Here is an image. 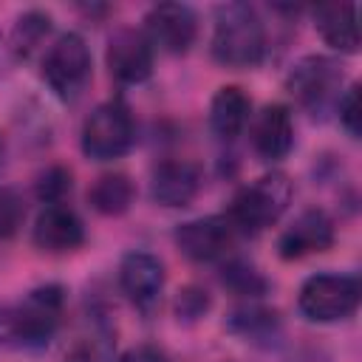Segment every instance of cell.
I'll return each mask as SVG.
<instances>
[{
    "mask_svg": "<svg viewBox=\"0 0 362 362\" xmlns=\"http://www.w3.org/2000/svg\"><path fill=\"white\" fill-rule=\"evenodd\" d=\"M105 65L119 85H141L153 76L156 48L141 28H116L105 48Z\"/></svg>",
    "mask_w": 362,
    "mask_h": 362,
    "instance_id": "30bf717a",
    "label": "cell"
},
{
    "mask_svg": "<svg viewBox=\"0 0 362 362\" xmlns=\"http://www.w3.org/2000/svg\"><path fill=\"white\" fill-rule=\"evenodd\" d=\"M54 31V17L42 8H28L14 20V28L8 34V48L14 59H28L34 51L45 48V40Z\"/></svg>",
    "mask_w": 362,
    "mask_h": 362,
    "instance_id": "44dd1931",
    "label": "cell"
},
{
    "mask_svg": "<svg viewBox=\"0 0 362 362\" xmlns=\"http://www.w3.org/2000/svg\"><path fill=\"white\" fill-rule=\"evenodd\" d=\"M116 280H119V291L127 297V303L139 314L150 317L161 303L167 272H164V263L153 252L133 249L119 260Z\"/></svg>",
    "mask_w": 362,
    "mask_h": 362,
    "instance_id": "9c48e42d",
    "label": "cell"
},
{
    "mask_svg": "<svg viewBox=\"0 0 362 362\" xmlns=\"http://www.w3.org/2000/svg\"><path fill=\"white\" fill-rule=\"evenodd\" d=\"M221 283H223L232 294L249 297V300L263 297V294L269 291V280L263 277V272H260L255 263H249V260H243V257H232V255L221 263Z\"/></svg>",
    "mask_w": 362,
    "mask_h": 362,
    "instance_id": "7402d4cb",
    "label": "cell"
},
{
    "mask_svg": "<svg viewBox=\"0 0 362 362\" xmlns=\"http://www.w3.org/2000/svg\"><path fill=\"white\" fill-rule=\"evenodd\" d=\"M339 113V124L345 127V133L351 139H359V122H362V113H359V85H348L334 107Z\"/></svg>",
    "mask_w": 362,
    "mask_h": 362,
    "instance_id": "484cf974",
    "label": "cell"
},
{
    "mask_svg": "<svg viewBox=\"0 0 362 362\" xmlns=\"http://www.w3.org/2000/svg\"><path fill=\"white\" fill-rule=\"evenodd\" d=\"M136 144V119L124 99L99 102L82 122L79 147L90 161H116Z\"/></svg>",
    "mask_w": 362,
    "mask_h": 362,
    "instance_id": "5b68a950",
    "label": "cell"
},
{
    "mask_svg": "<svg viewBox=\"0 0 362 362\" xmlns=\"http://www.w3.org/2000/svg\"><path fill=\"white\" fill-rule=\"evenodd\" d=\"M342 85H345V71L339 59L325 54H305L286 74V90L314 119L317 116L322 119L328 110L337 107L342 96Z\"/></svg>",
    "mask_w": 362,
    "mask_h": 362,
    "instance_id": "52a82bcc",
    "label": "cell"
},
{
    "mask_svg": "<svg viewBox=\"0 0 362 362\" xmlns=\"http://www.w3.org/2000/svg\"><path fill=\"white\" fill-rule=\"evenodd\" d=\"M136 201V184L127 173H102L90 189H88V204L105 218H119L124 215Z\"/></svg>",
    "mask_w": 362,
    "mask_h": 362,
    "instance_id": "ac0fdd59",
    "label": "cell"
},
{
    "mask_svg": "<svg viewBox=\"0 0 362 362\" xmlns=\"http://www.w3.org/2000/svg\"><path fill=\"white\" fill-rule=\"evenodd\" d=\"M291 195H294V187H291L288 175L272 170V173L243 184L232 195L223 215L238 235H260L263 229L274 226L283 218V212L291 204Z\"/></svg>",
    "mask_w": 362,
    "mask_h": 362,
    "instance_id": "3957f363",
    "label": "cell"
},
{
    "mask_svg": "<svg viewBox=\"0 0 362 362\" xmlns=\"http://www.w3.org/2000/svg\"><path fill=\"white\" fill-rule=\"evenodd\" d=\"M11 62H14V57H11V48H8V40L0 34V74H6L8 68H11Z\"/></svg>",
    "mask_w": 362,
    "mask_h": 362,
    "instance_id": "83f0119b",
    "label": "cell"
},
{
    "mask_svg": "<svg viewBox=\"0 0 362 362\" xmlns=\"http://www.w3.org/2000/svg\"><path fill=\"white\" fill-rule=\"evenodd\" d=\"M204 187L201 167L189 158H161L150 170V198L158 206L181 209L189 206Z\"/></svg>",
    "mask_w": 362,
    "mask_h": 362,
    "instance_id": "4fadbf2b",
    "label": "cell"
},
{
    "mask_svg": "<svg viewBox=\"0 0 362 362\" xmlns=\"http://www.w3.org/2000/svg\"><path fill=\"white\" fill-rule=\"evenodd\" d=\"M116 362H170V356H167L164 348L150 345V342H141V345L127 348Z\"/></svg>",
    "mask_w": 362,
    "mask_h": 362,
    "instance_id": "4316f807",
    "label": "cell"
},
{
    "mask_svg": "<svg viewBox=\"0 0 362 362\" xmlns=\"http://www.w3.org/2000/svg\"><path fill=\"white\" fill-rule=\"evenodd\" d=\"M68 291L62 283H42L0 305V345L14 351H42L65 322Z\"/></svg>",
    "mask_w": 362,
    "mask_h": 362,
    "instance_id": "6da1fadb",
    "label": "cell"
},
{
    "mask_svg": "<svg viewBox=\"0 0 362 362\" xmlns=\"http://www.w3.org/2000/svg\"><path fill=\"white\" fill-rule=\"evenodd\" d=\"M65 362H113V331L105 314L93 311L85 320V328L71 342Z\"/></svg>",
    "mask_w": 362,
    "mask_h": 362,
    "instance_id": "d6986e66",
    "label": "cell"
},
{
    "mask_svg": "<svg viewBox=\"0 0 362 362\" xmlns=\"http://www.w3.org/2000/svg\"><path fill=\"white\" fill-rule=\"evenodd\" d=\"M3 164H6V139L0 133V170H3Z\"/></svg>",
    "mask_w": 362,
    "mask_h": 362,
    "instance_id": "f1b7e54d",
    "label": "cell"
},
{
    "mask_svg": "<svg viewBox=\"0 0 362 362\" xmlns=\"http://www.w3.org/2000/svg\"><path fill=\"white\" fill-rule=\"evenodd\" d=\"M314 28L322 42L337 54L359 51V6L356 3H325L314 8Z\"/></svg>",
    "mask_w": 362,
    "mask_h": 362,
    "instance_id": "2e32d148",
    "label": "cell"
},
{
    "mask_svg": "<svg viewBox=\"0 0 362 362\" xmlns=\"http://www.w3.org/2000/svg\"><path fill=\"white\" fill-rule=\"evenodd\" d=\"M40 74L59 102H76L85 93L93 74V57L85 37L79 31H62L59 37H54L42 51Z\"/></svg>",
    "mask_w": 362,
    "mask_h": 362,
    "instance_id": "277c9868",
    "label": "cell"
},
{
    "mask_svg": "<svg viewBox=\"0 0 362 362\" xmlns=\"http://www.w3.org/2000/svg\"><path fill=\"white\" fill-rule=\"evenodd\" d=\"M25 221V201L14 187L0 184V240H8L20 232Z\"/></svg>",
    "mask_w": 362,
    "mask_h": 362,
    "instance_id": "cb8c5ba5",
    "label": "cell"
},
{
    "mask_svg": "<svg viewBox=\"0 0 362 362\" xmlns=\"http://www.w3.org/2000/svg\"><path fill=\"white\" fill-rule=\"evenodd\" d=\"M252 116V99L240 85H223L209 102V127L221 141H235Z\"/></svg>",
    "mask_w": 362,
    "mask_h": 362,
    "instance_id": "e0dca14e",
    "label": "cell"
},
{
    "mask_svg": "<svg viewBox=\"0 0 362 362\" xmlns=\"http://www.w3.org/2000/svg\"><path fill=\"white\" fill-rule=\"evenodd\" d=\"M85 223L76 215V209H71L68 204H48L40 209L34 229H31V240L40 252L45 255H68L76 252L85 243Z\"/></svg>",
    "mask_w": 362,
    "mask_h": 362,
    "instance_id": "5bb4252c",
    "label": "cell"
},
{
    "mask_svg": "<svg viewBox=\"0 0 362 362\" xmlns=\"http://www.w3.org/2000/svg\"><path fill=\"white\" fill-rule=\"evenodd\" d=\"M362 286L356 274L342 272H317L303 280L297 291V311L308 322L331 325L356 314Z\"/></svg>",
    "mask_w": 362,
    "mask_h": 362,
    "instance_id": "8992f818",
    "label": "cell"
},
{
    "mask_svg": "<svg viewBox=\"0 0 362 362\" xmlns=\"http://www.w3.org/2000/svg\"><path fill=\"white\" fill-rule=\"evenodd\" d=\"M337 240V226H334V218L320 209V206H311V209H303L277 238V255L283 260H303L308 255H320V252H328Z\"/></svg>",
    "mask_w": 362,
    "mask_h": 362,
    "instance_id": "7c38bea8",
    "label": "cell"
},
{
    "mask_svg": "<svg viewBox=\"0 0 362 362\" xmlns=\"http://www.w3.org/2000/svg\"><path fill=\"white\" fill-rule=\"evenodd\" d=\"M212 308V297L204 286H184L175 297V317L178 322H195Z\"/></svg>",
    "mask_w": 362,
    "mask_h": 362,
    "instance_id": "d4e9b609",
    "label": "cell"
},
{
    "mask_svg": "<svg viewBox=\"0 0 362 362\" xmlns=\"http://www.w3.org/2000/svg\"><path fill=\"white\" fill-rule=\"evenodd\" d=\"M153 48L187 54L198 40V14L187 3H156L144 14V28Z\"/></svg>",
    "mask_w": 362,
    "mask_h": 362,
    "instance_id": "8fae6325",
    "label": "cell"
},
{
    "mask_svg": "<svg viewBox=\"0 0 362 362\" xmlns=\"http://www.w3.org/2000/svg\"><path fill=\"white\" fill-rule=\"evenodd\" d=\"M173 240L178 252L192 263H223L238 240V232L226 221V215L192 218L175 226Z\"/></svg>",
    "mask_w": 362,
    "mask_h": 362,
    "instance_id": "ba28073f",
    "label": "cell"
},
{
    "mask_svg": "<svg viewBox=\"0 0 362 362\" xmlns=\"http://www.w3.org/2000/svg\"><path fill=\"white\" fill-rule=\"evenodd\" d=\"M74 189V173L65 164H51L37 175L34 192L37 198L48 206V204H65V198Z\"/></svg>",
    "mask_w": 362,
    "mask_h": 362,
    "instance_id": "603a6c76",
    "label": "cell"
},
{
    "mask_svg": "<svg viewBox=\"0 0 362 362\" xmlns=\"http://www.w3.org/2000/svg\"><path fill=\"white\" fill-rule=\"evenodd\" d=\"M209 54L232 71L257 68L269 54V34L260 11L249 3H221L212 14Z\"/></svg>",
    "mask_w": 362,
    "mask_h": 362,
    "instance_id": "7a4b0ae2",
    "label": "cell"
},
{
    "mask_svg": "<svg viewBox=\"0 0 362 362\" xmlns=\"http://www.w3.org/2000/svg\"><path fill=\"white\" fill-rule=\"evenodd\" d=\"M252 150L257 153V158L277 164L283 161L291 147H294V116L291 107L283 102H272L266 105L255 122H252Z\"/></svg>",
    "mask_w": 362,
    "mask_h": 362,
    "instance_id": "9a60e30c",
    "label": "cell"
},
{
    "mask_svg": "<svg viewBox=\"0 0 362 362\" xmlns=\"http://www.w3.org/2000/svg\"><path fill=\"white\" fill-rule=\"evenodd\" d=\"M226 328L246 339V342H257V345H269L277 339L280 334V317L277 311L266 308V305H257V303H246L240 308H235L229 317H226Z\"/></svg>",
    "mask_w": 362,
    "mask_h": 362,
    "instance_id": "ffe728a7",
    "label": "cell"
}]
</instances>
